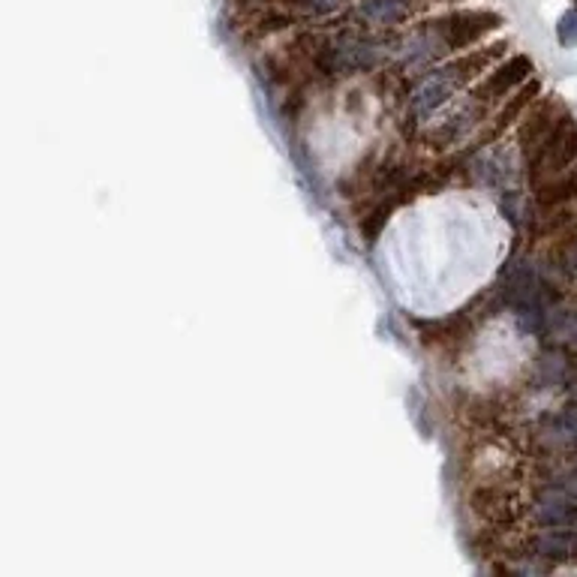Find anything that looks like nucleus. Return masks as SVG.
Segmentation results:
<instances>
[{
    "mask_svg": "<svg viewBox=\"0 0 577 577\" xmlns=\"http://www.w3.org/2000/svg\"><path fill=\"white\" fill-rule=\"evenodd\" d=\"M461 84H463V78L457 76L454 67L437 69V73L427 76L424 82L415 88V93H413V115H418V117L433 115L442 102H445L457 88H461Z\"/></svg>",
    "mask_w": 577,
    "mask_h": 577,
    "instance_id": "f03ea898",
    "label": "nucleus"
},
{
    "mask_svg": "<svg viewBox=\"0 0 577 577\" xmlns=\"http://www.w3.org/2000/svg\"><path fill=\"white\" fill-rule=\"evenodd\" d=\"M557 36L565 49H574L577 45V10L563 12V19L557 21Z\"/></svg>",
    "mask_w": 577,
    "mask_h": 577,
    "instance_id": "1a4fd4ad",
    "label": "nucleus"
},
{
    "mask_svg": "<svg viewBox=\"0 0 577 577\" xmlns=\"http://www.w3.org/2000/svg\"><path fill=\"white\" fill-rule=\"evenodd\" d=\"M535 515H539V520H544V524H563V520L574 515V500L565 490H553V493H548L539 502Z\"/></svg>",
    "mask_w": 577,
    "mask_h": 577,
    "instance_id": "423d86ee",
    "label": "nucleus"
},
{
    "mask_svg": "<svg viewBox=\"0 0 577 577\" xmlns=\"http://www.w3.org/2000/svg\"><path fill=\"white\" fill-rule=\"evenodd\" d=\"M505 165H509V156H505L502 151L481 156L478 178L485 180V184H505V178H509V169H505Z\"/></svg>",
    "mask_w": 577,
    "mask_h": 577,
    "instance_id": "6e6552de",
    "label": "nucleus"
},
{
    "mask_svg": "<svg viewBox=\"0 0 577 577\" xmlns=\"http://www.w3.org/2000/svg\"><path fill=\"white\" fill-rule=\"evenodd\" d=\"M529 73H533V60L526 58V54H515V58H509L502 63L496 73H490L485 82L476 88V97L478 100H496V97H505L509 91H515L517 84H524Z\"/></svg>",
    "mask_w": 577,
    "mask_h": 577,
    "instance_id": "7ed1b4c3",
    "label": "nucleus"
},
{
    "mask_svg": "<svg viewBox=\"0 0 577 577\" xmlns=\"http://www.w3.org/2000/svg\"><path fill=\"white\" fill-rule=\"evenodd\" d=\"M505 49H509L505 43H493V45H487L485 52H472V54H463V58H457L452 67L457 69V76H461L463 82H469V78H476V76L485 73L487 67H493V63L505 54Z\"/></svg>",
    "mask_w": 577,
    "mask_h": 577,
    "instance_id": "20e7f679",
    "label": "nucleus"
},
{
    "mask_svg": "<svg viewBox=\"0 0 577 577\" xmlns=\"http://www.w3.org/2000/svg\"><path fill=\"white\" fill-rule=\"evenodd\" d=\"M286 25H292L289 15H268V19H262V25H259V34H274V30H280Z\"/></svg>",
    "mask_w": 577,
    "mask_h": 577,
    "instance_id": "f8f14e48",
    "label": "nucleus"
},
{
    "mask_svg": "<svg viewBox=\"0 0 577 577\" xmlns=\"http://www.w3.org/2000/svg\"><path fill=\"white\" fill-rule=\"evenodd\" d=\"M358 12L370 25H394L409 12V0H365Z\"/></svg>",
    "mask_w": 577,
    "mask_h": 577,
    "instance_id": "39448f33",
    "label": "nucleus"
},
{
    "mask_svg": "<svg viewBox=\"0 0 577 577\" xmlns=\"http://www.w3.org/2000/svg\"><path fill=\"white\" fill-rule=\"evenodd\" d=\"M535 93H539V82H529L526 88H520L515 97L509 100V106L502 108L500 112V117H496V124H493V132H490V136H500V132L505 130V126H509L511 121H515V117L524 112V108L529 106V102L535 100Z\"/></svg>",
    "mask_w": 577,
    "mask_h": 577,
    "instance_id": "0eeeda50",
    "label": "nucleus"
},
{
    "mask_svg": "<svg viewBox=\"0 0 577 577\" xmlns=\"http://www.w3.org/2000/svg\"><path fill=\"white\" fill-rule=\"evenodd\" d=\"M500 25H502L500 12H490V10L454 12V15H448L445 21H439V39L448 49H466V45L478 43L481 36L496 30Z\"/></svg>",
    "mask_w": 577,
    "mask_h": 577,
    "instance_id": "f257e3e1",
    "label": "nucleus"
},
{
    "mask_svg": "<svg viewBox=\"0 0 577 577\" xmlns=\"http://www.w3.org/2000/svg\"><path fill=\"white\" fill-rule=\"evenodd\" d=\"M389 213H391V204H382V208H376L367 220H361V232H365L370 241H376V238H379V228L385 226Z\"/></svg>",
    "mask_w": 577,
    "mask_h": 577,
    "instance_id": "9d476101",
    "label": "nucleus"
},
{
    "mask_svg": "<svg viewBox=\"0 0 577 577\" xmlns=\"http://www.w3.org/2000/svg\"><path fill=\"white\" fill-rule=\"evenodd\" d=\"M572 193H577V178H568V180H563V184H557V187H544L539 199H541L544 204H550V202L568 199Z\"/></svg>",
    "mask_w": 577,
    "mask_h": 577,
    "instance_id": "9b49d317",
    "label": "nucleus"
}]
</instances>
